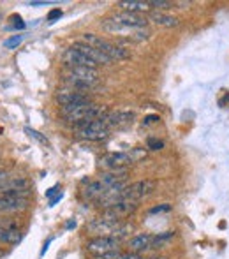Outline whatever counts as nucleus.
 Returning <instances> with one entry per match:
<instances>
[{
	"instance_id": "obj_1",
	"label": "nucleus",
	"mask_w": 229,
	"mask_h": 259,
	"mask_svg": "<svg viewBox=\"0 0 229 259\" xmlns=\"http://www.w3.org/2000/svg\"><path fill=\"white\" fill-rule=\"evenodd\" d=\"M60 115L65 122L72 123L76 129V127L83 125V123L94 122V120H103L108 115V109L104 106L94 104V103H81V104L62 106Z\"/></svg>"
},
{
	"instance_id": "obj_2",
	"label": "nucleus",
	"mask_w": 229,
	"mask_h": 259,
	"mask_svg": "<svg viewBox=\"0 0 229 259\" xmlns=\"http://www.w3.org/2000/svg\"><path fill=\"white\" fill-rule=\"evenodd\" d=\"M64 81L69 89L74 90H90L97 85L99 74L94 67H65Z\"/></svg>"
},
{
	"instance_id": "obj_3",
	"label": "nucleus",
	"mask_w": 229,
	"mask_h": 259,
	"mask_svg": "<svg viewBox=\"0 0 229 259\" xmlns=\"http://www.w3.org/2000/svg\"><path fill=\"white\" fill-rule=\"evenodd\" d=\"M141 157H145V150H140V148H134L132 152H110V154H104L101 157L99 166L106 171L127 169V166L136 162Z\"/></svg>"
},
{
	"instance_id": "obj_4",
	"label": "nucleus",
	"mask_w": 229,
	"mask_h": 259,
	"mask_svg": "<svg viewBox=\"0 0 229 259\" xmlns=\"http://www.w3.org/2000/svg\"><path fill=\"white\" fill-rule=\"evenodd\" d=\"M81 42H85V45L96 48L97 52L104 53L108 58H111V62L113 60H125V58L130 57L129 50L122 48V46H118V45H113V42L106 41V39L99 37V35H96V34H83Z\"/></svg>"
},
{
	"instance_id": "obj_5",
	"label": "nucleus",
	"mask_w": 229,
	"mask_h": 259,
	"mask_svg": "<svg viewBox=\"0 0 229 259\" xmlns=\"http://www.w3.org/2000/svg\"><path fill=\"white\" fill-rule=\"evenodd\" d=\"M155 184L154 180H140V182H134L130 185H125V189L122 191V196H120V201H134V203H140L141 199L148 198L150 194H154Z\"/></svg>"
},
{
	"instance_id": "obj_6",
	"label": "nucleus",
	"mask_w": 229,
	"mask_h": 259,
	"mask_svg": "<svg viewBox=\"0 0 229 259\" xmlns=\"http://www.w3.org/2000/svg\"><path fill=\"white\" fill-rule=\"evenodd\" d=\"M74 134L81 140H88V141H101L106 140L108 134H110V129H108L106 122L103 120H94V122L83 123V125L76 127Z\"/></svg>"
},
{
	"instance_id": "obj_7",
	"label": "nucleus",
	"mask_w": 229,
	"mask_h": 259,
	"mask_svg": "<svg viewBox=\"0 0 229 259\" xmlns=\"http://www.w3.org/2000/svg\"><path fill=\"white\" fill-rule=\"evenodd\" d=\"M118 245L120 240L113 238V236H96V238H90L86 242V250L92 256H103V254L118 250Z\"/></svg>"
},
{
	"instance_id": "obj_8",
	"label": "nucleus",
	"mask_w": 229,
	"mask_h": 259,
	"mask_svg": "<svg viewBox=\"0 0 229 259\" xmlns=\"http://www.w3.org/2000/svg\"><path fill=\"white\" fill-rule=\"evenodd\" d=\"M120 224H122V221H111V219L101 217V219L92 221L86 226V233H90L94 238H96V236H115Z\"/></svg>"
},
{
	"instance_id": "obj_9",
	"label": "nucleus",
	"mask_w": 229,
	"mask_h": 259,
	"mask_svg": "<svg viewBox=\"0 0 229 259\" xmlns=\"http://www.w3.org/2000/svg\"><path fill=\"white\" fill-rule=\"evenodd\" d=\"M111 20L116 21L118 25L125 28H130V30H138V28H147L148 20L141 14L136 13H127V11H120V13H115L111 16Z\"/></svg>"
},
{
	"instance_id": "obj_10",
	"label": "nucleus",
	"mask_w": 229,
	"mask_h": 259,
	"mask_svg": "<svg viewBox=\"0 0 229 259\" xmlns=\"http://www.w3.org/2000/svg\"><path fill=\"white\" fill-rule=\"evenodd\" d=\"M136 208H138V203H134V201H118V203H115V205L104 208L103 217L111 219V221H122L123 217L134 213Z\"/></svg>"
},
{
	"instance_id": "obj_11",
	"label": "nucleus",
	"mask_w": 229,
	"mask_h": 259,
	"mask_svg": "<svg viewBox=\"0 0 229 259\" xmlns=\"http://www.w3.org/2000/svg\"><path fill=\"white\" fill-rule=\"evenodd\" d=\"M57 103L62 106H71V104H81V103H90L88 96L81 90H74V89H60L55 94Z\"/></svg>"
},
{
	"instance_id": "obj_12",
	"label": "nucleus",
	"mask_w": 229,
	"mask_h": 259,
	"mask_svg": "<svg viewBox=\"0 0 229 259\" xmlns=\"http://www.w3.org/2000/svg\"><path fill=\"white\" fill-rule=\"evenodd\" d=\"M62 62L65 67H97V64H94L90 58H86L81 52H78L76 48H67L62 55Z\"/></svg>"
},
{
	"instance_id": "obj_13",
	"label": "nucleus",
	"mask_w": 229,
	"mask_h": 259,
	"mask_svg": "<svg viewBox=\"0 0 229 259\" xmlns=\"http://www.w3.org/2000/svg\"><path fill=\"white\" fill-rule=\"evenodd\" d=\"M28 206V198H11V196H0V213H13L21 211Z\"/></svg>"
},
{
	"instance_id": "obj_14",
	"label": "nucleus",
	"mask_w": 229,
	"mask_h": 259,
	"mask_svg": "<svg viewBox=\"0 0 229 259\" xmlns=\"http://www.w3.org/2000/svg\"><path fill=\"white\" fill-rule=\"evenodd\" d=\"M152 243H154V236L148 235V233H141V235H136L129 240V252H147V250L152 249Z\"/></svg>"
},
{
	"instance_id": "obj_15",
	"label": "nucleus",
	"mask_w": 229,
	"mask_h": 259,
	"mask_svg": "<svg viewBox=\"0 0 229 259\" xmlns=\"http://www.w3.org/2000/svg\"><path fill=\"white\" fill-rule=\"evenodd\" d=\"M132 120H134V113L132 111H113V113H108V115L104 116V122H106L108 129L129 125Z\"/></svg>"
},
{
	"instance_id": "obj_16",
	"label": "nucleus",
	"mask_w": 229,
	"mask_h": 259,
	"mask_svg": "<svg viewBox=\"0 0 229 259\" xmlns=\"http://www.w3.org/2000/svg\"><path fill=\"white\" fill-rule=\"evenodd\" d=\"M72 48H76L78 52H81L86 58H90V60H92L94 64H97V65H99V64H111V58H108L104 53L97 52L96 48H92V46L85 45V42H81V41L74 42V46H72Z\"/></svg>"
},
{
	"instance_id": "obj_17",
	"label": "nucleus",
	"mask_w": 229,
	"mask_h": 259,
	"mask_svg": "<svg viewBox=\"0 0 229 259\" xmlns=\"http://www.w3.org/2000/svg\"><path fill=\"white\" fill-rule=\"evenodd\" d=\"M108 191V187H106V184H104L101 178H97L96 182H90L88 185H86V189L83 191V198H86V199H99L101 196L104 194V192Z\"/></svg>"
},
{
	"instance_id": "obj_18",
	"label": "nucleus",
	"mask_w": 229,
	"mask_h": 259,
	"mask_svg": "<svg viewBox=\"0 0 229 259\" xmlns=\"http://www.w3.org/2000/svg\"><path fill=\"white\" fill-rule=\"evenodd\" d=\"M0 242L16 245L21 242V231L16 228H11V226H0Z\"/></svg>"
},
{
	"instance_id": "obj_19",
	"label": "nucleus",
	"mask_w": 229,
	"mask_h": 259,
	"mask_svg": "<svg viewBox=\"0 0 229 259\" xmlns=\"http://www.w3.org/2000/svg\"><path fill=\"white\" fill-rule=\"evenodd\" d=\"M118 7H122V11L127 13H148L150 11V2H141V0H122L118 2Z\"/></svg>"
},
{
	"instance_id": "obj_20",
	"label": "nucleus",
	"mask_w": 229,
	"mask_h": 259,
	"mask_svg": "<svg viewBox=\"0 0 229 259\" xmlns=\"http://www.w3.org/2000/svg\"><path fill=\"white\" fill-rule=\"evenodd\" d=\"M150 21H154L155 25H161V27H176L178 20L174 16H169V14H164L161 11H155V13H150Z\"/></svg>"
},
{
	"instance_id": "obj_21",
	"label": "nucleus",
	"mask_w": 229,
	"mask_h": 259,
	"mask_svg": "<svg viewBox=\"0 0 229 259\" xmlns=\"http://www.w3.org/2000/svg\"><path fill=\"white\" fill-rule=\"evenodd\" d=\"M23 189H30L27 178H9L6 184L0 187V192H7V191H23Z\"/></svg>"
},
{
	"instance_id": "obj_22",
	"label": "nucleus",
	"mask_w": 229,
	"mask_h": 259,
	"mask_svg": "<svg viewBox=\"0 0 229 259\" xmlns=\"http://www.w3.org/2000/svg\"><path fill=\"white\" fill-rule=\"evenodd\" d=\"M174 238V231H166L159 233L157 236H154V243H152V249H164L168 247V243Z\"/></svg>"
},
{
	"instance_id": "obj_23",
	"label": "nucleus",
	"mask_w": 229,
	"mask_h": 259,
	"mask_svg": "<svg viewBox=\"0 0 229 259\" xmlns=\"http://www.w3.org/2000/svg\"><path fill=\"white\" fill-rule=\"evenodd\" d=\"M21 42H23V35H13V37H9V39L4 41V48H7V50L18 48Z\"/></svg>"
},
{
	"instance_id": "obj_24",
	"label": "nucleus",
	"mask_w": 229,
	"mask_h": 259,
	"mask_svg": "<svg viewBox=\"0 0 229 259\" xmlns=\"http://www.w3.org/2000/svg\"><path fill=\"white\" fill-rule=\"evenodd\" d=\"M25 133H27L30 138H35V140H37L39 143H42V145H48V140H46L44 136H41V133H37V131L30 129V127H25Z\"/></svg>"
},
{
	"instance_id": "obj_25",
	"label": "nucleus",
	"mask_w": 229,
	"mask_h": 259,
	"mask_svg": "<svg viewBox=\"0 0 229 259\" xmlns=\"http://www.w3.org/2000/svg\"><path fill=\"white\" fill-rule=\"evenodd\" d=\"M150 7H155V9H171L173 4L168 2V0H152Z\"/></svg>"
},
{
	"instance_id": "obj_26",
	"label": "nucleus",
	"mask_w": 229,
	"mask_h": 259,
	"mask_svg": "<svg viewBox=\"0 0 229 259\" xmlns=\"http://www.w3.org/2000/svg\"><path fill=\"white\" fill-rule=\"evenodd\" d=\"M147 147L150 148V150H161V148H164V141L155 140V138H148Z\"/></svg>"
},
{
	"instance_id": "obj_27",
	"label": "nucleus",
	"mask_w": 229,
	"mask_h": 259,
	"mask_svg": "<svg viewBox=\"0 0 229 259\" xmlns=\"http://www.w3.org/2000/svg\"><path fill=\"white\" fill-rule=\"evenodd\" d=\"M11 21H13L11 28H16V30H23V28H25V23H23V20H21L20 16H11Z\"/></svg>"
},
{
	"instance_id": "obj_28",
	"label": "nucleus",
	"mask_w": 229,
	"mask_h": 259,
	"mask_svg": "<svg viewBox=\"0 0 229 259\" xmlns=\"http://www.w3.org/2000/svg\"><path fill=\"white\" fill-rule=\"evenodd\" d=\"M120 250H115V252H108V254H103V256H94V259H118L120 257Z\"/></svg>"
},
{
	"instance_id": "obj_29",
	"label": "nucleus",
	"mask_w": 229,
	"mask_h": 259,
	"mask_svg": "<svg viewBox=\"0 0 229 259\" xmlns=\"http://www.w3.org/2000/svg\"><path fill=\"white\" fill-rule=\"evenodd\" d=\"M58 18H62V11H60V9H53V11H50V14H48V21H50V23H53V21H57Z\"/></svg>"
},
{
	"instance_id": "obj_30",
	"label": "nucleus",
	"mask_w": 229,
	"mask_h": 259,
	"mask_svg": "<svg viewBox=\"0 0 229 259\" xmlns=\"http://www.w3.org/2000/svg\"><path fill=\"white\" fill-rule=\"evenodd\" d=\"M169 210H171V206H169V205H162V206H155V208H152L150 213H159V211H169Z\"/></svg>"
},
{
	"instance_id": "obj_31",
	"label": "nucleus",
	"mask_w": 229,
	"mask_h": 259,
	"mask_svg": "<svg viewBox=\"0 0 229 259\" xmlns=\"http://www.w3.org/2000/svg\"><path fill=\"white\" fill-rule=\"evenodd\" d=\"M157 120H159V116L157 115H148L147 116V118H145V125H147V123H154V122H157Z\"/></svg>"
},
{
	"instance_id": "obj_32",
	"label": "nucleus",
	"mask_w": 229,
	"mask_h": 259,
	"mask_svg": "<svg viewBox=\"0 0 229 259\" xmlns=\"http://www.w3.org/2000/svg\"><path fill=\"white\" fill-rule=\"evenodd\" d=\"M62 198H64V194H62V192H60V194H57L55 198H52V199H50V206H55Z\"/></svg>"
},
{
	"instance_id": "obj_33",
	"label": "nucleus",
	"mask_w": 229,
	"mask_h": 259,
	"mask_svg": "<svg viewBox=\"0 0 229 259\" xmlns=\"http://www.w3.org/2000/svg\"><path fill=\"white\" fill-rule=\"evenodd\" d=\"M46 4H50V2H44V0H32V2H28V6L37 7V6H46Z\"/></svg>"
},
{
	"instance_id": "obj_34",
	"label": "nucleus",
	"mask_w": 229,
	"mask_h": 259,
	"mask_svg": "<svg viewBox=\"0 0 229 259\" xmlns=\"http://www.w3.org/2000/svg\"><path fill=\"white\" fill-rule=\"evenodd\" d=\"M7 180H9V177H7L6 171H0V187H2V185L6 184Z\"/></svg>"
},
{
	"instance_id": "obj_35",
	"label": "nucleus",
	"mask_w": 229,
	"mask_h": 259,
	"mask_svg": "<svg viewBox=\"0 0 229 259\" xmlns=\"http://www.w3.org/2000/svg\"><path fill=\"white\" fill-rule=\"evenodd\" d=\"M55 194H60V192H58V187H52L50 191H46V198H52V196H55Z\"/></svg>"
},
{
	"instance_id": "obj_36",
	"label": "nucleus",
	"mask_w": 229,
	"mask_h": 259,
	"mask_svg": "<svg viewBox=\"0 0 229 259\" xmlns=\"http://www.w3.org/2000/svg\"><path fill=\"white\" fill-rule=\"evenodd\" d=\"M50 243H52V240H48V242L44 243V247H42V250H41V254H44L46 250H48V247H50Z\"/></svg>"
},
{
	"instance_id": "obj_37",
	"label": "nucleus",
	"mask_w": 229,
	"mask_h": 259,
	"mask_svg": "<svg viewBox=\"0 0 229 259\" xmlns=\"http://www.w3.org/2000/svg\"><path fill=\"white\" fill-rule=\"evenodd\" d=\"M148 259H168V257H164V256H154V257H148Z\"/></svg>"
},
{
	"instance_id": "obj_38",
	"label": "nucleus",
	"mask_w": 229,
	"mask_h": 259,
	"mask_svg": "<svg viewBox=\"0 0 229 259\" xmlns=\"http://www.w3.org/2000/svg\"><path fill=\"white\" fill-rule=\"evenodd\" d=\"M0 257H2V250H0Z\"/></svg>"
}]
</instances>
